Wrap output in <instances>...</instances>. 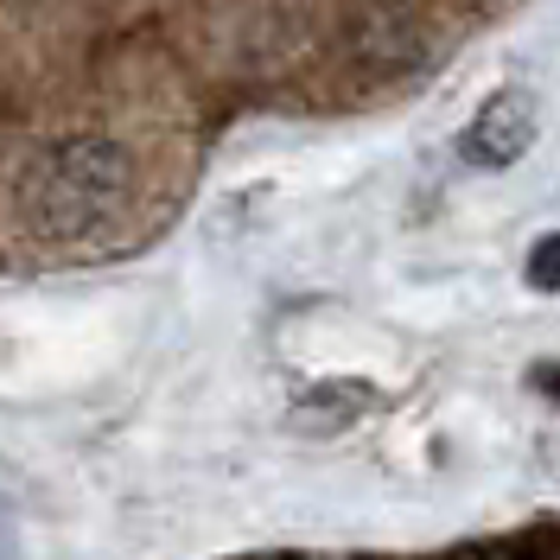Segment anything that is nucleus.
<instances>
[{
    "label": "nucleus",
    "mask_w": 560,
    "mask_h": 560,
    "mask_svg": "<svg viewBox=\"0 0 560 560\" xmlns=\"http://www.w3.org/2000/svg\"><path fill=\"white\" fill-rule=\"evenodd\" d=\"M135 198V160L103 135L38 147L13 178V223L45 248H83L121 223Z\"/></svg>",
    "instance_id": "f257e3e1"
},
{
    "label": "nucleus",
    "mask_w": 560,
    "mask_h": 560,
    "mask_svg": "<svg viewBox=\"0 0 560 560\" xmlns=\"http://www.w3.org/2000/svg\"><path fill=\"white\" fill-rule=\"evenodd\" d=\"M535 128H541L535 96H528V90H497V96L471 115L458 153H465L471 166H485V173H503V166H516L528 147H535Z\"/></svg>",
    "instance_id": "f03ea898"
},
{
    "label": "nucleus",
    "mask_w": 560,
    "mask_h": 560,
    "mask_svg": "<svg viewBox=\"0 0 560 560\" xmlns=\"http://www.w3.org/2000/svg\"><path fill=\"white\" fill-rule=\"evenodd\" d=\"M370 408H376V388L370 383H318V388H306V395L293 401L287 427H293V433H318V440H331V433H350Z\"/></svg>",
    "instance_id": "7ed1b4c3"
},
{
    "label": "nucleus",
    "mask_w": 560,
    "mask_h": 560,
    "mask_svg": "<svg viewBox=\"0 0 560 560\" xmlns=\"http://www.w3.org/2000/svg\"><path fill=\"white\" fill-rule=\"evenodd\" d=\"M528 287L535 293H560V236H541L528 248Z\"/></svg>",
    "instance_id": "20e7f679"
}]
</instances>
